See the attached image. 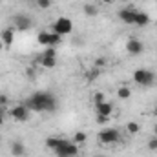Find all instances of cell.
Listing matches in <instances>:
<instances>
[{
    "instance_id": "cell-16",
    "label": "cell",
    "mask_w": 157,
    "mask_h": 157,
    "mask_svg": "<svg viewBox=\"0 0 157 157\" xmlns=\"http://www.w3.org/2000/svg\"><path fill=\"white\" fill-rule=\"evenodd\" d=\"M60 143H62V139H60V137H48V139H46V146H48V148H51L53 152L59 148V144H60Z\"/></svg>"
},
{
    "instance_id": "cell-29",
    "label": "cell",
    "mask_w": 157,
    "mask_h": 157,
    "mask_svg": "<svg viewBox=\"0 0 157 157\" xmlns=\"http://www.w3.org/2000/svg\"><path fill=\"white\" fill-rule=\"evenodd\" d=\"M6 104H7V95H0V106L4 108Z\"/></svg>"
},
{
    "instance_id": "cell-25",
    "label": "cell",
    "mask_w": 157,
    "mask_h": 157,
    "mask_svg": "<svg viewBox=\"0 0 157 157\" xmlns=\"http://www.w3.org/2000/svg\"><path fill=\"white\" fill-rule=\"evenodd\" d=\"M97 122L99 124H108L110 122V115H99L97 113Z\"/></svg>"
},
{
    "instance_id": "cell-20",
    "label": "cell",
    "mask_w": 157,
    "mask_h": 157,
    "mask_svg": "<svg viewBox=\"0 0 157 157\" xmlns=\"http://www.w3.org/2000/svg\"><path fill=\"white\" fill-rule=\"evenodd\" d=\"M60 40H62V37L59 35V33H55V31H49V46H59L60 44Z\"/></svg>"
},
{
    "instance_id": "cell-10",
    "label": "cell",
    "mask_w": 157,
    "mask_h": 157,
    "mask_svg": "<svg viewBox=\"0 0 157 157\" xmlns=\"http://www.w3.org/2000/svg\"><path fill=\"white\" fill-rule=\"evenodd\" d=\"M95 112H97L99 115H110V117H112V113H113V106H112V102L104 101V102L95 104Z\"/></svg>"
},
{
    "instance_id": "cell-12",
    "label": "cell",
    "mask_w": 157,
    "mask_h": 157,
    "mask_svg": "<svg viewBox=\"0 0 157 157\" xmlns=\"http://www.w3.org/2000/svg\"><path fill=\"white\" fill-rule=\"evenodd\" d=\"M26 154V144L22 141H13L11 143V155L13 157H22Z\"/></svg>"
},
{
    "instance_id": "cell-26",
    "label": "cell",
    "mask_w": 157,
    "mask_h": 157,
    "mask_svg": "<svg viewBox=\"0 0 157 157\" xmlns=\"http://www.w3.org/2000/svg\"><path fill=\"white\" fill-rule=\"evenodd\" d=\"M148 148H150L152 152H157V137H152V139L148 141Z\"/></svg>"
},
{
    "instance_id": "cell-24",
    "label": "cell",
    "mask_w": 157,
    "mask_h": 157,
    "mask_svg": "<svg viewBox=\"0 0 157 157\" xmlns=\"http://www.w3.org/2000/svg\"><path fill=\"white\" fill-rule=\"evenodd\" d=\"M104 101H106V99H104V93H102V91H95V93H93V102H95V104L104 102Z\"/></svg>"
},
{
    "instance_id": "cell-7",
    "label": "cell",
    "mask_w": 157,
    "mask_h": 157,
    "mask_svg": "<svg viewBox=\"0 0 157 157\" xmlns=\"http://www.w3.org/2000/svg\"><path fill=\"white\" fill-rule=\"evenodd\" d=\"M135 17H137V9H133V7H126V9L119 11V18L126 26H133L135 24Z\"/></svg>"
},
{
    "instance_id": "cell-32",
    "label": "cell",
    "mask_w": 157,
    "mask_h": 157,
    "mask_svg": "<svg viewBox=\"0 0 157 157\" xmlns=\"http://www.w3.org/2000/svg\"><path fill=\"white\" fill-rule=\"evenodd\" d=\"M154 137H157V124L154 126Z\"/></svg>"
},
{
    "instance_id": "cell-17",
    "label": "cell",
    "mask_w": 157,
    "mask_h": 157,
    "mask_svg": "<svg viewBox=\"0 0 157 157\" xmlns=\"http://www.w3.org/2000/svg\"><path fill=\"white\" fill-rule=\"evenodd\" d=\"M126 132H128L130 135H137V133L141 132V126H139L135 121H130V122L126 124Z\"/></svg>"
},
{
    "instance_id": "cell-3",
    "label": "cell",
    "mask_w": 157,
    "mask_h": 157,
    "mask_svg": "<svg viewBox=\"0 0 157 157\" xmlns=\"http://www.w3.org/2000/svg\"><path fill=\"white\" fill-rule=\"evenodd\" d=\"M53 31L59 33L60 37L70 35V33L73 31V22H71V18H68V17H59V18L55 20V24H53Z\"/></svg>"
},
{
    "instance_id": "cell-34",
    "label": "cell",
    "mask_w": 157,
    "mask_h": 157,
    "mask_svg": "<svg viewBox=\"0 0 157 157\" xmlns=\"http://www.w3.org/2000/svg\"><path fill=\"white\" fill-rule=\"evenodd\" d=\"M0 113H4V108H2V106H0Z\"/></svg>"
},
{
    "instance_id": "cell-19",
    "label": "cell",
    "mask_w": 157,
    "mask_h": 157,
    "mask_svg": "<svg viewBox=\"0 0 157 157\" xmlns=\"http://www.w3.org/2000/svg\"><path fill=\"white\" fill-rule=\"evenodd\" d=\"M82 9H84V15H86V17H97V13H99L93 4H84Z\"/></svg>"
},
{
    "instance_id": "cell-2",
    "label": "cell",
    "mask_w": 157,
    "mask_h": 157,
    "mask_svg": "<svg viewBox=\"0 0 157 157\" xmlns=\"http://www.w3.org/2000/svg\"><path fill=\"white\" fill-rule=\"evenodd\" d=\"M57 157H75L78 154V144H75L73 141H66L62 139V143L59 144V148L55 150Z\"/></svg>"
},
{
    "instance_id": "cell-13",
    "label": "cell",
    "mask_w": 157,
    "mask_h": 157,
    "mask_svg": "<svg viewBox=\"0 0 157 157\" xmlns=\"http://www.w3.org/2000/svg\"><path fill=\"white\" fill-rule=\"evenodd\" d=\"M148 24H150V17H148V13H144V11H137V17H135V26L144 28V26H148Z\"/></svg>"
},
{
    "instance_id": "cell-1",
    "label": "cell",
    "mask_w": 157,
    "mask_h": 157,
    "mask_svg": "<svg viewBox=\"0 0 157 157\" xmlns=\"http://www.w3.org/2000/svg\"><path fill=\"white\" fill-rule=\"evenodd\" d=\"M26 106L29 108V112H55L57 110V97L53 93L48 91H35L28 101Z\"/></svg>"
},
{
    "instance_id": "cell-30",
    "label": "cell",
    "mask_w": 157,
    "mask_h": 157,
    "mask_svg": "<svg viewBox=\"0 0 157 157\" xmlns=\"http://www.w3.org/2000/svg\"><path fill=\"white\" fill-rule=\"evenodd\" d=\"M33 75H35V70H33V68H29V70H28V77H33Z\"/></svg>"
},
{
    "instance_id": "cell-27",
    "label": "cell",
    "mask_w": 157,
    "mask_h": 157,
    "mask_svg": "<svg viewBox=\"0 0 157 157\" xmlns=\"http://www.w3.org/2000/svg\"><path fill=\"white\" fill-rule=\"evenodd\" d=\"M97 77H99V68H93V70L88 73V80H95Z\"/></svg>"
},
{
    "instance_id": "cell-15",
    "label": "cell",
    "mask_w": 157,
    "mask_h": 157,
    "mask_svg": "<svg viewBox=\"0 0 157 157\" xmlns=\"http://www.w3.org/2000/svg\"><path fill=\"white\" fill-rule=\"evenodd\" d=\"M40 64H42V68H55V66H57V59H55V57H44V55H42Z\"/></svg>"
},
{
    "instance_id": "cell-31",
    "label": "cell",
    "mask_w": 157,
    "mask_h": 157,
    "mask_svg": "<svg viewBox=\"0 0 157 157\" xmlns=\"http://www.w3.org/2000/svg\"><path fill=\"white\" fill-rule=\"evenodd\" d=\"M4 121H6V119H4V113H0V126L4 124Z\"/></svg>"
},
{
    "instance_id": "cell-5",
    "label": "cell",
    "mask_w": 157,
    "mask_h": 157,
    "mask_svg": "<svg viewBox=\"0 0 157 157\" xmlns=\"http://www.w3.org/2000/svg\"><path fill=\"white\" fill-rule=\"evenodd\" d=\"M121 139V133H119L117 128H104L99 132V141L102 144H113Z\"/></svg>"
},
{
    "instance_id": "cell-33",
    "label": "cell",
    "mask_w": 157,
    "mask_h": 157,
    "mask_svg": "<svg viewBox=\"0 0 157 157\" xmlns=\"http://www.w3.org/2000/svg\"><path fill=\"white\" fill-rule=\"evenodd\" d=\"M101 2H104V4H112L113 0H101Z\"/></svg>"
},
{
    "instance_id": "cell-14",
    "label": "cell",
    "mask_w": 157,
    "mask_h": 157,
    "mask_svg": "<svg viewBox=\"0 0 157 157\" xmlns=\"http://www.w3.org/2000/svg\"><path fill=\"white\" fill-rule=\"evenodd\" d=\"M37 42H39L40 46L48 48V46H49V31H39V35H37Z\"/></svg>"
},
{
    "instance_id": "cell-22",
    "label": "cell",
    "mask_w": 157,
    "mask_h": 157,
    "mask_svg": "<svg viewBox=\"0 0 157 157\" xmlns=\"http://www.w3.org/2000/svg\"><path fill=\"white\" fill-rule=\"evenodd\" d=\"M51 4H53V0H35V6L39 9H48V7H51Z\"/></svg>"
},
{
    "instance_id": "cell-4",
    "label": "cell",
    "mask_w": 157,
    "mask_h": 157,
    "mask_svg": "<svg viewBox=\"0 0 157 157\" xmlns=\"http://www.w3.org/2000/svg\"><path fill=\"white\" fill-rule=\"evenodd\" d=\"M133 80L139 86H152L155 80V73L150 70H135L133 71Z\"/></svg>"
},
{
    "instance_id": "cell-36",
    "label": "cell",
    "mask_w": 157,
    "mask_h": 157,
    "mask_svg": "<svg viewBox=\"0 0 157 157\" xmlns=\"http://www.w3.org/2000/svg\"><path fill=\"white\" fill-rule=\"evenodd\" d=\"M155 113H157V110H155Z\"/></svg>"
},
{
    "instance_id": "cell-9",
    "label": "cell",
    "mask_w": 157,
    "mask_h": 157,
    "mask_svg": "<svg viewBox=\"0 0 157 157\" xmlns=\"http://www.w3.org/2000/svg\"><path fill=\"white\" fill-rule=\"evenodd\" d=\"M126 51H128L130 55H141V53L144 51V44L137 39H130L126 42Z\"/></svg>"
},
{
    "instance_id": "cell-6",
    "label": "cell",
    "mask_w": 157,
    "mask_h": 157,
    "mask_svg": "<svg viewBox=\"0 0 157 157\" xmlns=\"http://www.w3.org/2000/svg\"><path fill=\"white\" fill-rule=\"evenodd\" d=\"M11 117L15 119L17 122H26L29 119V108L26 104H18V106L11 108Z\"/></svg>"
},
{
    "instance_id": "cell-23",
    "label": "cell",
    "mask_w": 157,
    "mask_h": 157,
    "mask_svg": "<svg viewBox=\"0 0 157 157\" xmlns=\"http://www.w3.org/2000/svg\"><path fill=\"white\" fill-rule=\"evenodd\" d=\"M106 64H108V59L106 57H99V59L93 60V68H104Z\"/></svg>"
},
{
    "instance_id": "cell-35",
    "label": "cell",
    "mask_w": 157,
    "mask_h": 157,
    "mask_svg": "<svg viewBox=\"0 0 157 157\" xmlns=\"http://www.w3.org/2000/svg\"><path fill=\"white\" fill-rule=\"evenodd\" d=\"M93 157H104V155H93Z\"/></svg>"
},
{
    "instance_id": "cell-18",
    "label": "cell",
    "mask_w": 157,
    "mask_h": 157,
    "mask_svg": "<svg viewBox=\"0 0 157 157\" xmlns=\"http://www.w3.org/2000/svg\"><path fill=\"white\" fill-rule=\"evenodd\" d=\"M117 97L119 99H130V97H132V90H130L128 86H121L117 90Z\"/></svg>"
},
{
    "instance_id": "cell-8",
    "label": "cell",
    "mask_w": 157,
    "mask_h": 157,
    "mask_svg": "<svg viewBox=\"0 0 157 157\" xmlns=\"http://www.w3.org/2000/svg\"><path fill=\"white\" fill-rule=\"evenodd\" d=\"M13 22H15V28H17L18 31H28V29H31V26H33V22H31V18H29L28 15H17V17L13 18Z\"/></svg>"
},
{
    "instance_id": "cell-28",
    "label": "cell",
    "mask_w": 157,
    "mask_h": 157,
    "mask_svg": "<svg viewBox=\"0 0 157 157\" xmlns=\"http://www.w3.org/2000/svg\"><path fill=\"white\" fill-rule=\"evenodd\" d=\"M55 55H57L55 48H53V46H48V49L44 51V57H55Z\"/></svg>"
},
{
    "instance_id": "cell-21",
    "label": "cell",
    "mask_w": 157,
    "mask_h": 157,
    "mask_svg": "<svg viewBox=\"0 0 157 157\" xmlns=\"http://www.w3.org/2000/svg\"><path fill=\"white\" fill-rule=\"evenodd\" d=\"M86 139H88V135H86L84 132H77V133L73 135V143H75V144H82V143H86Z\"/></svg>"
},
{
    "instance_id": "cell-11",
    "label": "cell",
    "mask_w": 157,
    "mask_h": 157,
    "mask_svg": "<svg viewBox=\"0 0 157 157\" xmlns=\"http://www.w3.org/2000/svg\"><path fill=\"white\" fill-rule=\"evenodd\" d=\"M0 40H2V44H4L6 48H11V44H13V40H15V31H13L11 28L2 29V33H0Z\"/></svg>"
}]
</instances>
